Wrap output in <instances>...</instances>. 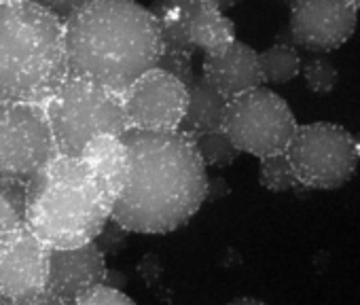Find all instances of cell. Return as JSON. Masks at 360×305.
I'll use <instances>...</instances> for the list:
<instances>
[{
  "mask_svg": "<svg viewBox=\"0 0 360 305\" xmlns=\"http://www.w3.org/2000/svg\"><path fill=\"white\" fill-rule=\"evenodd\" d=\"M106 273V261L96 242L68 250H51L47 288L72 305L81 294L104 284Z\"/></svg>",
  "mask_w": 360,
  "mask_h": 305,
  "instance_id": "12",
  "label": "cell"
},
{
  "mask_svg": "<svg viewBox=\"0 0 360 305\" xmlns=\"http://www.w3.org/2000/svg\"><path fill=\"white\" fill-rule=\"evenodd\" d=\"M9 305H68V303L62 301L60 297H56L49 288H43V290H37V292L24 294V297L11 299Z\"/></svg>",
  "mask_w": 360,
  "mask_h": 305,
  "instance_id": "26",
  "label": "cell"
},
{
  "mask_svg": "<svg viewBox=\"0 0 360 305\" xmlns=\"http://www.w3.org/2000/svg\"><path fill=\"white\" fill-rule=\"evenodd\" d=\"M161 70L174 74L176 79L183 81L187 87L189 83L195 79V72H193V58L191 56H183V53H161V60H159V66Z\"/></svg>",
  "mask_w": 360,
  "mask_h": 305,
  "instance_id": "24",
  "label": "cell"
},
{
  "mask_svg": "<svg viewBox=\"0 0 360 305\" xmlns=\"http://www.w3.org/2000/svg\"><path fill=\"white\" fill-rule=\"evenodd\" d=\"M259 62H261L263 83H269V85L288 83L303 68V62H301L297 49L290 47V45H274V47H267L265 51L259 53Z\"/></svg>",
  "mask_w": 360,
  "mask_h": 305,
  "instance_id": "19",
  "label": "cell"
},
{
  "mask_svg": "<svg viewBox=\"0 0 360 305\" xmlns=\"http://www.w3.org/2000/svg\"><path fill=\"white\" fill-rule=\"evenodd\" d=\"M0 305H9V299L3 292H0Z\"/></svg>",
  "mask_w": 360,
  "mask_h": 305,
  "instance_id": "29",
  "label": "cell"
},
{
  "mask_svg": "<svg viewBox=\"0 0 360 305\" xmlns=\"http://www.w3.org/2000/svg\"><path fill=\"white\" fill-rule=\"evenodd\" d=\"M202 68V77L227 100H233L250 89L263 87L259 53L242 41H233L229 47L204 56Z\"/></svg>",
  "mask_w": 360,
  "mask_h": 305,
  "instance_id": "13",
  "label": "cell"
},
{
  "mask_svg": "<svg viewBox=\"0 0 360 305\" xmlns=\"http://www.w3.org/2000/svg\"><path fill=\"white\" fill-rule=\"evenodd\" d=\"M347 3H349L356 11H360V0H347Z\"/></svg>",
  "mask_w": 360,
  "mask_h": 305,
  "instance_id": "28",
  "label": "cell"
},
{
  "mask_svg": "<svg viewBox=\"0 0 360 305\" xmlns=\"http://www.w3.org/2000/svg\"><path fill=\"white\" fill-rule=\"evenodd\" d=\"M261 185L271 193H284L295 187H301L286 152L261 160Z\"/></svg>",
  "mask_w": 360,
  "mask_h": 305,
  "instance_id": "21",
  "label": "cell"
},
{
  "mask_svg": "<svg viewBox=\"0 0 360 305\" xmlns=\"http://www.w3.org/2000/svg\"><path fill=\"white\" fill-rule=\"evenodd\" d=\"M189 37L193 47L204 56L217 53L238 41L236 24L223 13L219 0H198L189 20Z\"/></svg>",
  "mask_w": 360,
  "mask_h": 305,
  "instance_id": "16",
  "label": "cell"
},
{
  "mask_svg": "<svg viewBox=\"0 0 360 305\" xmlns=\"http://www.w3.org/2000/svg\"><path fill=\"white\" fill-rule=\"evenodd\" d=\"M112 206L81 157L58 155L28 183V227L53 250L96 242L112 221Z\"/></svg>",
  "mask_w": 360,
  "mask_h": 305,
  "instance_id": "4",
  "label": "cell"
},
{
  "mask_svg": "<svg viewBox=\"0 0 360 305\" xmlns=\"http://www.w3.org/2000/svg\"><path fill=\"white\" fill-rule=\"evenodd\" d=\"M68 77L123 96L159 66L163 43L150 11L136 0H91L66 24Z\"/></svg>",
  "mask_w": 360,
  "mask_h": 305,
  "instance_id": "2",
  "label": "cell"
},
{
  "mask_svg": "<svg viewBox=\"0 0 360 305\" xmlns=\"http://www.w3.org/2000/svg\"><path fill=\"white\" fill-rule=\"evenodd\" d=\"M131 129L176 131L189 106V87L174 74L153 68L123 93Z\"/></svg>",
  "mask_w": 360,
  "mask_h": 305,
  "instance_id": "9",
  "label": "cell"
},
{
  "mask_svg": "<svg viewBox=\"0 0 360 305\" xmlns=\"http://www.w3.org/2000/svg\"><path fill=\"white\" fill-rule=\"evenodd\" d=\"M60 155L79 157L98 136H123L129 127L123 96L68 77L45 104Z\"/></svg>",
  "mask_w": 360,
  "mask_h": 305,
  "instance_id": "5",
  "label": "cell"
},
{
  "mask_svg": "<svg viewBox=\"0 0 360 305\" xmlns=\"http://www.w3.org/2000/svg\"><path fill=\"white\" fill-rule=\"evenodd\" d=\"M104 191L117 202L129 176V150L121 136H98L79 155Z\"/></svg>",
  "mask_w": 360,
  "mask_h": 305,
  "instance_id": "14",
  "label": "cell"
},
{
  "mask_svg": "<svg viewBox=\"0 0 360 305\" xmlns=\"http://www.w3.org/2000/svg\"><path fill=\"white\" fill-rule=\"evenodd\" d=\"M223 129L240 152L265 160L288 150L299 123L282 96L269 87H257L229 100Z\"/></svg>",
  "mask_w": 360,
  "mask_h": 305,
  "instance_id": "7",
  "label": "cell"
},
{
  "mask_svg": "<svg viewBox=\"0 0 360 305\" xmlns=\"http://www.w3.org/2000/svg\"><path fill=\"white\" fill-rule=\"evenodd\" d=\"M295 3H301V0H292V5H295Z\"/></svg>",
  "mask_w": 360,
  "mask_h": 305,
  "instance_id": "30",
  "label": "cell"
},
{
  "mask_svg": "<svg viewBox=\"0 0 360 305\" xmlns=\"http://www.w3.org/2000/svg\"><path fill=\"white\" fill-rule=\"evenodd\" d=\"M66 79L64 22L32 0L0 3V100L47 104Z\"/></svg>",
  "mask_w": 360,
  "mask_h": 305,
  "instance_id": "3",
  "label": "cell"
},
{
  "mask_svg": "<svg viewBox=\"0 0 360 305\" xmlns=\"http://www.w3.org/2000/svg\"><path fill=\"white\" fill-rule=\"evenodd\" d=\"M32 3L47 9L51 15H56L58 20H62L66 24L79 9H83L87 3H91V0H32Z\"/></svg>",
  "mask_w": 360,
  "mask_h": 305,
  "instance_id": "25",
  "label": "cell"
},
{
  "mask_svg": "<svg viewBox=\"0 0 360 305\" xmlns=\"http://www.w3.org/2000/svg\"><path fill=\"white\" fill-rule=\"evenodd\" d=\"M229 305H267V303L259 301V299H252V297H240V299H233Z\"/></svg>",
  "mask_w": 360,
  "mask_h": 305,
  "instance_id": "27",
  "label": "cell"
},
{
  "mask_svg": "<svg viewBox=\"0 0 360 305\" xmlns=\"http://www.w3.org/2000/svg\"><path fill=\"white\" fill-rule=\"evenodd\" d=\"M51 250L30 227L0 246V292L9 301L47 288Z\"/></svg>",
  "mask_w": 360,
  "mask_h": 305,
  "instance_id": "11",
  "label": "cell"
},
{
  "mask_svg": "<svg viewBox=\"0 0 360 305\" xmlns=\"http://www.w3.org/2000/svg\"><path fill=\"white\" fill-rule=\"evenodd\" d=\"M0 3H9V0H0Z\"/></svg>",
  "mask_w": 360,
  "mask_h": 305,
  "instance_id": "31",
  "label": "cell"
},
{
  "mask_svg": "<svg viewBox=\"0 0 360 305\" xmlns=\"http://www.w3.org/2000/svg\"><path fill=\"white\" fill-rule=\"evenodd\" d=\"M193 140H195V146H198L202 162L210 168H221V170L229 168L240 157V148L233 144V140L227 136L225 129L208 131V134H202Z\"/></svg>",
  "mask_w": 360,
  "mask_h": 305,
  "instance_id": "20",
  "label": "cell"
},
{
  "mask_svg": "<svg viewBox=\"0 0 360 305\" xmlns=\"http://www.w3.org/2000/svg\"><path fill=\"white\" fill-rule=\"evenodd\" d=\"M198 0H153L148 11L155 18L163 53H183V56H195V47L189 37V20L193 13Z\"/></svg>",
  "mask_w": 360,
  "mask_h": 305,
  "instance_id": "17",
  "label": "cell"
},
{
  "mask_svg": "<svg viewBox=\"0 0 360 305\" xmlns=\"http://www.w3.org/2000/svg\"><path fill=\"white\" fill-rule=\"evenodd\" d=\"M358 11L347 0H301L292 5V41L309 51H335L356 30Z\"/></svg>",
  "mask_w": 360,
  "mask_h": 305,
  "instance_id": "10",
  "label": "cell"
},
{
  "mask_svg": "<svg viewBox=\"0 0 360 305\" xmlns=\"http://www.w3.org/2000/svg\"><path fill=\"white\" fill-rule=\"evenodd\" d=\"M28 227V183L0 181V246Z\"/></svg>",
  "mask_w": 360,
  "mask_h": 305,
  "instance_id": "18",
  "label": "cell"
},
{
  "mask_svg": "<svg viewBox=\"0 0 360 305\" xmlns=\"http://www.w3.org/2000/svg\"><path fill=\"white\" fill-rule=\"evenodd\" d=\"M129 176L112 206V221L136 233L163 235L187 225L210 193L195 140L176 131L127 129Z\"/></svg>",
  "mask_w": 360,
  "mask_h": 305,
  "instance_id": "1",
  "label": "cell"
},
{
  "mask_svg": "<svg viewBox=\"0 0 360 305\" xmlns=\"http://www.w3.org/2000/svg\"><path fill=\"white\" fill-rule=\"evenodd\" d=\"M301 74H303L307 89L318 96L330 93L339 79V72L328 58H311V60L303 62Z\"/></svg>",
  "mask_w": 360,
  "mask_h": 305,
  "instance_id": "22",
  "label": "cell"
},
{
  "mask_svg": "<svg viewBox=\"0 0 360 305\" xmlns=\"http://www.w3.org/2000/svg\"><path fill=\"white\" fill-rule=\"evenodd\" d=\"M286 157L301 187L335 191L352 181L360 162L358 140L335 123L299 125Z\"/></svg>",
  "mask_w": 360,
  "mask_h": 305,
  "instance_id": "6",
  "label": "cell"
},
{
  "mask_svg": "<svg viewBox=\"0 0 360 305\" xmlns=\"http://www.w3.org/2000/svg\"><path fill=\"white\" fill-rule=\"evenodd\" d=\"M72 305H136V301L115 286L100 284L87 290L85 294H81Z\"/></svg>",
  "mask_w": 360,
  "mask_h": 305,
  "instance_id": "23",
  "label": "cell"
},
{
  "mask_svg": "<svg viewBox=\"0 0 360 305\" xmlns=\"http://www.w3.org/2000/svg\"><path fill=\"white\" fill-rule=\"evenodd\" d=\"M58 155L45 104L0 100V181L30 183Z\"/></svg>",
  "mask_w": 360,
  "mask_h": 305,
  "instance_id": "8",
  "label": "cell"
},
{
  "mask_svg": "<svg viewBox=\"0 0 360 305\" xmlns=\"http://www.w3.org/2000/svg\"><path fill=\"white\" fill-rule=\"evenodd\" d=\"M229 100L214 89L204 77H195L189 83V106L180 125V131L189 138H198L208 131H219L225 127Z\"/></svg>",
  "mask_w": 360,
  "mask_h": 305,
  "instance_id": "15",
  "label": "cell"
}]
</instances>
